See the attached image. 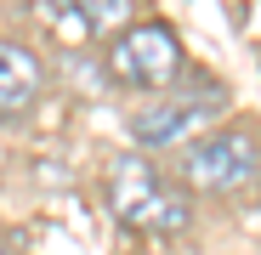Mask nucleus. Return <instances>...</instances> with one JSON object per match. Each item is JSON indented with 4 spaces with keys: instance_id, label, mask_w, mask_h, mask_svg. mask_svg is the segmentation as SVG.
<instances>
[{
    "instance_id": "obj_3",
    "label": "nucleus",
    "mask_w": 261,
    "mask_h": 255,
    "mask_svg": "<svg viewBox=\"0 0 261 255\" xmlns=\"http://www.w3.org/2000/svg\"><path fill=\"white\" fill-rule=\"evenodd\" d=\"M261 176V136L250 125H233V131H204L188 142L182 153V182L199 193H239Z\"/></svg>"
},
{
    "instance_id": "obj_5",
    "label": "nucleus",
    "mask_w": 261,
    "mask_h": 255,
    "mask_svg": "<svg viewBox=\"0 0 261 255\" xmlns=\"http://www.w3.org/2000/svg\"><path fill=\"white\" fill-rule=\"evenodd\" d=\"M216 102V97H210ZM210 102H182V97H153L137 119H130V131H137V142L142 148H170V142H182L193 125L204 119V108Z\"/></svg>"
},
{
    "instance_id": "obj_2",
    "label": "nucleus",
    "mask_w": 261,
    "mask_h": 255,
    "mask_svg": "<svg viewBox=\"0 0 261 255\" xmlns=\"http://www.w3.org/2000/svg\"><path fill=\"white\" fill-rule=\"evenodd\" d=\"M108 74L130 91H165L182 74V40L165 17H137L108 40Z\"/></svg>"
},
{
    "instance_id": "obj_4",
    "label": "nucleus",
    "mask_w": 261,
    "mask_h": 255,
    "mask_svg": "<svg viewBox=\"0 0 261 255\" xmlns=\"http://www.w3.org/2000/svg\"><path fill=\"white\" fill-rule=\"evenodd\" d=\"M40 97H46V63L29 51L23 40H0V125L23 119Z\"/></svg>"
},
{
    "instance_id": "obj_6",
    "label": "nucleus",
    "mask_w": 261,
    "mask_h": 255,
    "mask_svg": "<svg viewBox=\"0 0 261 255\" xmlns=\"http://www.w3.org/2000/svg\"><path fill=\"white\" fill-rule=\"evenodd\" d=\"M80 29H91V34H108V29H130L137 23V6L130 0H74V6H63Z\"/></svg>"
},
{
    "instance_id": "obj_1",
    "label": "nucleus",
    "mask_w": 261,
    "mask_h": 255,
    "mask_svg": "<svg viewBox=\"0 0 261 255\" xmlns=\"http://www.w3.org/2000/svg\"><path fill=\"white\" fill-rule=\"evenodd\" d=\"M108 210L137 233H188L193 221L188 193L170 187V176L142 153H119L108 164Z\"/></svg>"
},
{
    "instance_id": "obj_7",
    "label": "nucleus",
    "mask_w": 261,
    "mask_h": 255,
    "mask_svg": "<svg viewBox=\"0 0 261 255\" xmlns=\"http://www.w3.org/2000/svg\"><path fill=\"white\" fill-rule=\"evenodd\" d=\"M0 255H12V233L6 227H0Z\"/></svg>"
}]
</instances>
